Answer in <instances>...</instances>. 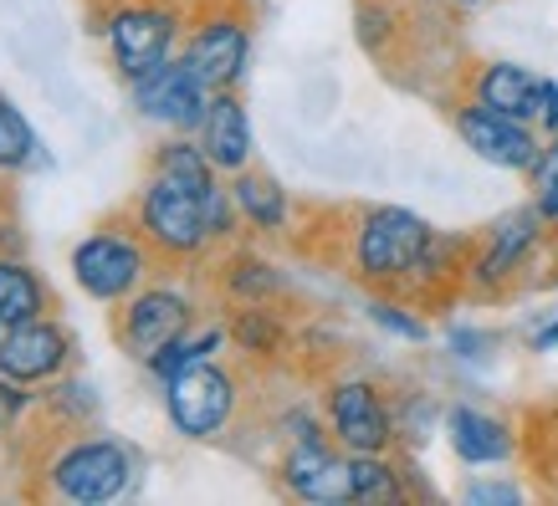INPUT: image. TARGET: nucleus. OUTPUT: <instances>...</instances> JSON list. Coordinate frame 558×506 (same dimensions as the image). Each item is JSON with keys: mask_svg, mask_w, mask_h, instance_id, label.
I'll list each match as a JSON object with an SVG mask.
<instances>
[{"mask_svg": "<svg viewBox=\"0 0 558 506\" xmlns=\"http://www.w3.org/2000/svg\"><path fill=\"white\" fill-rule=\"evenodd\" d=\"M436 225L405 205H359L343 225V271L359 287L421 303Z\"/></svg>", "mask_w": 558, "mask_h": 506, "instance_id": "1", "label": "nucleus"}, {"mask_svg": "<svg viewBox=\"0 0 558 506\" xmlns=\"http://www.w3.org/2000/svg\"><path fill=\"white\" fill-rule=\"evenodd\" d=\"M138 476L134 445L113 435H93V430H68V435L41 456V486L36 496L68 506H108L129 496Z\"/></svg>", "mask_w": 558, "mask_h": 506, "instance_id": "2", "label": "nucleus"}, {"mask_svg": "<svg viewBox=\"0 0 558 506\" xmlns=\"http://www.w3.org/2000/svg\"><path fill=\"white\" fill-rule=\"evenodd\" d=\"M210 195H195L170 174H144V185L134 189L129 200V220L138 225V236L154 246L159 261L170 267H190L201 261L205 251H216V236H210V215H205Z\"/></svg>", "mask_w": 558, "mask_h": 506, "instance_id": "3", "label": "nucleus"}, {"mask_svg": "<svg viewBox=\"0 0 558 506\" xmlns=\"http://www.w3.org/2000/svg\"><path fill=\"white\" fill-rule=\"evenodd\" d=\"M72 282L87 303L98 307H119L129 303L144 282H154L159 271V256L144 236H138L134 220H102L98 231H87L68 256Z\"/></svg>", "mask_w": 558, "mask_h": 506, "instance_id": "4", "label": "nucleus"}, {"mask_svg": "<svg viewBox=\"0 0 558 506\" xmlns=\"http://www.w3.org/2000/svg\"><path fill=\"white\" fill-rule=\"evenodd\" d=\"M210 92H231L252 72V11L246 0H201L185 16V36L174 51Z\"/></svg>", "mask_w": 558, "mask_h": 506, "instance_id": "5", "label": "nucleus"}, {"mask_svg": "<svg viewBox=\"0 0 558 506\" xmlns=\"http://www.w3.org/2000/svg\"><path fill=\"white\" fill-rule=\"evenodd\" d=\"M185 16L190 11L180 0H108L102 47L123 83H138L144 72L170 62L185 36Z\"/></svg>", "mask_w": 558, "mask_h": 506, "instance_id": "6", "label": "nucleus"}, {"mask_svg": "<svg viewBox=\"0 0 558 506\" xmlns=\"http://www.w3.org/2000/svg\"><path fill=\"white\" fill-rule=\"evenodd\" d=\"M554 231L543 225L538 205L527 200L508 215H497L482 231L472 236V256H466V292L472 297H508L518 282H523L533 261L543 256V246H554Z\"/></svg>", "mask_w": 558, "mask_h": 506, "instance_id": "7", "label": "nucleus"}, {"mask_svg": "<svg viewBox=\"0 0 558 506\" xmlns=\"http://www.w3.org/2000/svg\"><path fill=\"white\" fill-rule=\"evenodd\" d=\"M195 322H201V297L185 282H174V276H154L129 303L113 307V343L134 363H149L165 343L185 337Z\"/></svg>", "mask_w": 558, "mask_h": 506, "instance_id": "8", "label": "nucleus"}, {"mask_svg": "<svg viewBox=\"0 0 558 506\" xmlns=\"http://www.w3.org/2000/svg\"><path fill=\"white\" fill-rule=\"evenodd\" d=\"M159 394H165V415H170L174 435L201 440V445L220 440L241 415V379H236V369H226L220 358L165 379Z\"/></svg>", "mask_w": 558, "mask_h": 506, "instance_id": "9", "label": "nucleus"}, {"mask_svg": "<svg viewBox=\"0 0 558 506\" xmlns=\"http://www.w3.org/2000/svg\"><path fill=\"white\" fill-rule=\"evenodd\" d=\"M323 420L328 435L339 440L349 456L364 451H395L400 424H395V394L369 373H339L323 384Z\"/></svg>", "mask_w": 558, "mask_h": 506, "instance_id": "10", "label": "nucleus"}, {"mask_svg": "<svg viewBox=\"0 0 558 506\" xmlns=\"http://www.w3.org/2000/svg\"><path fill=\"white\" fill-rule=\"evenodd\" d=\"M72 358H77V337L57 312L16 322L0 337V379H16L26 388L57 384L62 373H72Z\"/></svg>", "mask_w": 558, "mask_h": 506, "instance_id": "11", "label": "nucleus"}, {"mask_svg": "<svg viewBox=\"0 0 558 506\" xmlns=\"http://www.w3.org/2000/svg\"><path fill=\"white\" fill-rule=\"evenodd\" d=\"M451 128L466 149L492 169H508V174H527V164L538 159L543 149V128L538 123H523V119H508L497 108H482V102L461 98L451 108Z\"/></svg>", "mask_w": 558, "mask_h": 506, "instance_id": "12", "label": "nucleus"}, {"mask_svg": "<svg viewBox=\"0 0 558 506\" xmlns=\"http://www.w3.org/2000/svg\"><path fill=\"white\" fill-rule=\"evenodd\" d=\"M129 98H134L138 119L154 123V128H165V134H195L205 108H210V87L180 57H170V62H159L154 72H144L138 83H129Z\"/></svg>", "mask_w": 558, "mask_h": 506, "instance_id": "13", "label": "nucleus"}, {"mask_svg": "<svg viewBox=\"0 0 558 506\" xmlns=\"http://www.w3.org/2000/svg\"><path fill=\"white\" fill-rule=\"evenodd\" d=\"M277 486L288 491V496H298V502L343 506L349 502V451L333 435L282 440Z\"/></svg>", "mask_w": 558, "mask_h": 506, "instance_id": "14", "label": "nucleus"}, {"mask_svg": "<svg viewBox=\"0 0 558 506\" xmlns=\"http://www.w3.org/2000/svg\"><path fill=\"white\" fill-rule=\"evenodd\" d=\"M548 87L554 77H538L533 67L523 62H476L466 77H461V98L482 102V108H497L508 119H523V123H538L543 108H548Z\"/></svg>", "mask_w": 558, "mask_h": 506, "instance_id": "15", "label": "nucleus"}, {"mask_svg": "<svg viewBox=\"0 0 558 506\" xmlns=\"http://www.w3.org/2000/svg\"><path fill=\"white\" fill-rule=\"evenodd\" d=\"M216 292L231 307H262V303L277 307L292 297V282L271 256H262L256 246H246V240H231V246H220Z\"/></svg>", "mask_w": 558, "mask_h": 506, "instance_id": "16", "label": "nucleus"}, {"mask_svg": "<svg viewBox=\"0 0 558 506\" xmlns=\"http://www.w3.org/2000/svg\"><path fill=\"white\" fill-rule=\"evenodd\" d=\"M440 430H446L451 456H457L461 466H472V471L476 466H508V460L518 456V430H512V420L492 415V409L451 405L446 420H440Z\"/></svg>", "mask_w": 558, "mask_h": 506, "instance_id": "17", "label": "nucleus"}, {"mask_svg": "<svg viewBox=\"0 0 558 506\" xmlns=\"http://www.w3.org/2000/svg\"><path fill=\"white\" fill-rule=\"evenodd\" d=\"M195 138H201V149L210 153V164H216L220 174H241V169L252 164L256 138H252V113H246V102H241V87L210 92V108H205Z\"/></svg>", "mask_w": 558, "mask_h": 506, "instance_id": "18", "label": "nucleus"}, {"mask_svg": "<svg viewBox=\"0 0 558 506\" xmlns=\"http://www.w3.org/2000/svg\"><path fill=\"white\" fill-rule=\"evenodd\" d=\"M226 185H231V200H236V210H241V225H246L252 236H288L292 200L267 169L246 164L241 174H226Z\"/></svg>", "mask_w": 558, "mask_h": 506, "instance_id": "19", "label": "nucleus"}, {"mask_svg": "<svg viewBox=\"0 0 558 506\" xmlns=\"http://www.w3.org/2000/svg\"><path fill=\"white\" fill-rule=\"evenodd\" d=\"M51 287L41 282V271L16 251H0V322L16 328V322L47 318L51 312Z\"/></svg>", "mask_w": 558, "mask_h": 506, "instance_id": "20", "label": "nucleus"}, {"mask_svg": "<svg viewBox=\"0 0 558 506\" xmlns=\"http://www.w3.org/2000/svg\"><path fill=\"white\" fill-rule=\"evenodd\" d=\"M405 466L395 460V451H364L349 456V502L354 506H395L410 502Z\"/></svg>", "mask_w": 558, "mask_h": 506, "instance_id": "21", "label": "nucleus"}, {"mask_svg": "<svg viewBox=\"0 0 558 506\" xmlns=\"http://www.w3.org/2000/svg\"><path fill=\"white\" fill-rule=\"evenodd\" d=\"M226 328H231V348H236V354H246V358H262V363H271V358H282L292 348L288 318H282L271 303H262V307H231Z\"/></svg>", "mask_w": 558, "mask_h": 506, "instance_id": "22", "label": "nucleus"}, {"mask_svg": "<svg viewBox=\"0 0 558 506\" xmlns=\"http://www.w3.org/2000/svg\"><path fill=\"white\" fill-rule=\"evenodd\" d=\"M226 348H231V328H226V322H205V328L195 322L185 337L165 343V348H159V354H154L144 369H149L154 379L165 384V379H174V373L195 369V363H210V358H220Z\"/></svg>", "mask_w": 558, "mask_h": 506, "instance_id": "23", "label": "nucleus"}, {"mask_svg": "<svg viewBox=\"0 0 558 506\" xmlns=\"http://www.w3.org/2000/svg\"><path fill=\"white\" fill-rule=\"evenodd\" d=\"M41 409H47V420L57 424V435H68V430H87V424L98 420V394H93V384L62 373L57 384H47Z\"/></svg>", "mask_w": 558, "mask_h": 506, "instance_id": "24", "label": "nucleus"}, {"mask_svg": "<svg viewBox=\"0 0 558 506\" xmlns=\"http://www.w3.org/2000/svg\"><path fill=\"white\" fill-rule=\"evenodd\" d=\"M400 11H395V0H359L354 5V36L359 47L369 51V57H379L385 62L389 51H395V41H400Z\"/></svg>", "mask_w": 558, "mask_h": 506, "instance_id": "25", "label": "nucleus"}, {"mask_svg": "<svg viewBox=\"0 0 558 506\" xmlns=\"http://www.w3.org/2000/svg\"><path fill=\"white\" fill-rule=\"evenodd\" d=\"M36 153H41L36 128L26 123L16 102L0 92V174H21L26 164H36Z\"/></svg>", "mask_w": 558, "mask_h": 506, "instance_id": "26", "label": "nucleus"}, {"mask_svg": "<svg viewBox=\"0 0 558 506\" xmlns=\"http://www.w3.org/2000/svg\"><path fill=\"white\" fill-rule=\"evenodd\" d=\"M369 322L379 328V333L389 337H405V343H425L430 337V322L415 312V303L410 297H395V292H369Z\"/></svg>", "mask_w": 558, "mask_h": 506, "instance_id": "27", "label": "nucleus"}, {"mask_svg": "<svg viewBox=\"0 0 558 506\" xmlns=\"http://www.w3.org/2000/svg\"><path fill=\"white\" fill-rule=\"evenodd\" d=\"M446 420V409L430 399V394H415V399H395V424H400V445H425L430 430Z\"/></svg>", "mask_w": 558, "mask_h": 506, "instance_id": "28", "label": "nucleus"}, {"mask_svg": "<svg viewBox=\"0 0 558 506\" xmlns=\"http://www.w3.org/2000/svg\"><path fill=\"white\" fill-rule=\"evenodd\" d=\"M461 502H523V491L512 481H466Z\"/></svg>", "mask_w": 558, "mask_h": 506, "instance_id": "29", "label": "nucleus"}, {"mask_svg": "<svg viewBox=\"0 0 558 506\" xmlns=\"http://www.w3.org/2000/svg\"><path fill=\"white\" fill-rule=\"evenodd\" d=\"M533 205H538V215H543V225L558 236V180H548V185H538L533 189Z\"/></svg>", "mask_w": 558, "mask_h": 506, "instance_id": "30", "label": "nucleus"}, {"mask_svg": "<svg viewBox=\"0 0 558 506\" xmlns=\"http://www.w3.org/2000/svg\"><path fill=\"white\" fill-rule=\"evenodd\" d=\"M482 343H487V337H482V333H472V328H457V333H451V348H457L461 358H482V354H487Z\"/></svg>", "mask_w": 558, "mask_h": 506, "instance_id": "31", "label": "nucleus"}, {"mask_svg": "<svg viewBox=\"0 0 558 506\" xmlns=\"http://www.w3.org/2000/svg\"><path fill=\"white\" fill-rule=\"evenodd\" d=\"M533 348H538V354H558V318L543 322L538 333H533Z\"/></svg>", "mask_w": 558, "mask_h": 506, "instance_id": "32", "label": "nucleus"}, {"mask_svg": "<svg viewBox=\"0 0 558 506\" xmlns=\"http://www.w3.org/2000/svg\"><path fill=\"white\" fill-rule=\"evenodd\" d=\"M543 134H558V83L548 87V108H543V119H538Z\"/></svg>", "mask_w": 558, "mask_h": 506, "instance_id": "33", "label": "nucleus"}, {"mask_svg": "<svg viewBox=\"0 0 558 506\" xmlns=\"http://www.w3.org/2000/svg\"><path fill=\"white\" fill-rule=\"evenodd\" d=\"M11 210V185H5V174H0V215Z\"/></svg>", "mask_w": 558, "mask_h": 506, "instance_id": "34", "label": "nucleus"}, {"mask_svg": "<svg viewBox=\"0 0 558 506\" xmlns=\"http://www.w3.org/2000/svg\"><path fill=\"white\" fill-rule=\"evenodd\" d=\"M451 11H476V5H487V0H446Z\"/></svg>", "mask_w": 558, "mask_h": 506, "instance_id": "35", "label": "nucleus"}, {"mask_svg": "<svg viewBox=\"0 0 558 506\" xmlns=\"http://www.w3.org/2000/svg\"><path fill=\"white\" fill-rule=\"evenodd\" d=\"M0 430H11V415H5V405H0Z\"/></svg>", "mask_w": 558, "mask_h": 506, "instance_id": "36", "label": "nucleus"}, {"mask_svg": "<svg viewBox=\"0 0 558 506\" xmlns=\"http://www.w3.org/2000/svg\"><path fill=\"white\" fill-rule=\"evenodd\" d=\"M0 337H5V322H0Z\"/></svg>", "mask_w": 558, "mask_h": 506, "instance_id": "37", "label": "nucleus"}]
</instances>
